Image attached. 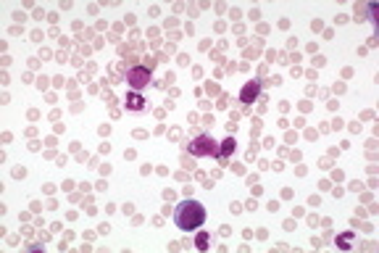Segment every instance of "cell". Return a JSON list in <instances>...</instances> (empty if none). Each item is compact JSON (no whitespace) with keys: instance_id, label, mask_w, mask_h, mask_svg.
Segmentation results:
<instances>
[{"instance_id":"3957f363","label":"cell","mask_w":379,"mask_h":253,"mask_svg":"<svg viewBox=\"0 0 379 253\" xmlns=\"http://www.w3.org/2000/svg\"><path fill=\"white\" fill-rule=\"evenodd\" d=\"M127 82L135 87V90H142L148 82H150V69L145 66H135V69H129L127 72Z\"/></svg>"},{"instance_id":"5b68a950","label":"cell","mask_w":379,"mask_h":253,"mask_svg":"<svg viewBox=\"0 0 379 253\" xmlns=\"http://www.w3.org/2000/svg\"><path fill=\"white\" fill-rule=\"evenodd\" d=\"M142 106H145V98H142L140 93H129L127 95V108L129 111H142Z\"/></svg>"},{"instance_id":"6da1fadb","label":"cell","mask_w":379,"mask_h":253,"mask_svg":"<svg viewBox=\"0 0 379 253\" xmlns=\"http://www.w3.org/2000/svg\"><path fill=\"white\" fill-rule=\"evenodd\" d=\"M174 221H177V227L184 229V232H192L203 227V221H206V206L198 203V200L192 198H184L182 203L174 208Z\"/></svg>"},{"instance_id":"ba28073f","label":"cell","mask_w":379,"mask_h":253,"mask_svg":"<svg viewBox=\"0 0 379 253\" xmlns=\"http://www.w3.org/2000/svg\"><path fill=\"white\" fill-rule=\"evenodd\" d=\"M350 240H353V235L347 232V235H342L340 240H337V245H340V248H350Z\"/></svg>"},{"instance_id":"52a82bcc","label":"cell","mask_w":379,"mask_h":253,"mask_svg":"<svg viewBox=\"0 0 379 253\" xmlns=\"http://www.w3.org/2000/svg\"><path fill=\"white\" fill-rule=\"evenodd\" d=\"M195 245H198L200 250H206V248H208V235H206V232H200V235H198V240H195Z\"/></svg>"},{"instance_id":"7a4b0ae2","label":"cell","mask_w":379,"mask_h":253,"mask_svg":"<svg viewBox=\"0 0 379 253\" xmlns=\"http://www.w3.org/2000/svg\"><path fill=\"white\" fill-rule=\"evenodd\" d=\"M216 140H213L211 135H198L192 143L187 145V150L192 156H219V150H216Z\"/></svg>"},{"instance_id":"8992f818","label":"cell","mask_w":379,"mask_h":253,"mask_svg":"<svg viewBox=\"0 0 379 253\" xmlns=\"http://www.w3.org/2000/svg\"><path fill=\"white\" fill-rule=\"evenodd\" d=\"M234 148H237V145H234V137H227V140H224V145H221V153H219V156H221V161L227 158V156L232 153Z\"/></svg>"},{"instance_id":"277c9868","label":"cell","mask_w":379,"mask_h":253,"mask_svg":"<svg viewBox=\"0 0 379 253\" xmlns=\"http://www.w3.org/2000/svg\"><path fill=\"white\" fill-rule=\"evenodd\" d=\"M258 93H261V82H248L240 93V100L242 103H253V100L258 98Z\"/></svg>"}]
</instances>
